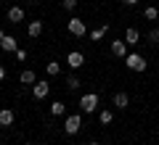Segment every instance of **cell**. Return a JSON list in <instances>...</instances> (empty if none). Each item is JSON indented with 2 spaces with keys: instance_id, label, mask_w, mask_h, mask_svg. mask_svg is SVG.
<instances>
[{
  "instance_id": "6da1fadb",
  "label": "cell",
  "mask_w": 159,
  "mask_h": 145,
  "mask_svg": "<svg viewBox=\"0 0 159 145\" xmlns=\"http://www.w3.org/2000/svg\"><path fill=\"white\" fill-rule=\"evenodd\" d=\"M80 111L82 113H93L98 111V92H85L80 98Z\"/></svg>"
},
{
  "instance_id": "7a4b0ae2",
  "label": "cell",
  "mask_w": 159,
  "mask_h": 145,
  "mask_svg": "<svg viewBox=\"0 0 159 145\" xmlns=\"http://www.w3.org/2000/svg\"><path fill=\"white\" fill-rule=\"evenodd\" d=\"M125 66L130 69V71H146V58L141 56V53H127L125 56Z\"/></svg>"
},
{
  "instance_id": "3957f363",
  "label": "cell",
  "mask_w": 159,
  "mask_h": 145,
  "mask_svg": "<svg viewBox=\"0 0 159 145\" xmlns=\"http://www.w3.org/2000/svg\"><path fill=\"white\" fill-rule=\"evenodd\" d=\"M66 29H69L72 37H85V34H88V27H85V21H82L80 16H72V19H69Z\"/></svg>"
},
{
  "instance_id": "277c9868",
  "label": "cell",
  "mask_w": 159,
  "mask_h": 145,
  "mask_svg": "<svg viewBox=\"0 0 159 145\" xmlns=\"http://www.w3.org/2000/svg\"><path fill=\"white\" fill-rule=\"evenodd\" d=\"M80 129H82V116H80V113H69L66 122H64V132L66 134H77Z\"/></svg>"
},
{
  "instance_id": "5b68a950",
  "label": "cell",
  "mask_w": 159,
  "mask_h": 145,
  "mask_svg": "<svg viewBox=\"0 0 159 145\" xmlns=\"http://www.w3.org/2000/svg\"><path fill=\"white\" fill-rule=\"evenodd\" d=\"M32 95L37 98V100H45L48 95H51V84H48V79H37V82L32 84Z\"/></svg>"
},
{
  "instance_id": "8992f818",
  "label": "cell",
  "mask_w": 159,
  "mask_h": 145,
  "mask_svg": "<svg viewBox=\"0 0 159 145\" xmlns=\"http://www.w3.org/2000/svg\"><path fill=\"white\" fill-rule=\"evenodd\" d=\"M111 56L125 61V56H127V42L125 40H111Z\"/></svg>"
},
{
  "instance_id": "52a82bcc",
  "label": "cell",
  "mask_w": 159,
  "mask_h": 145,
  "mask_svg": "<svg viewBox=\"0 0 159 145\" xmlns=\"http://www.w3.org/2000/svg\"><path fill=\"white\" fill-rule=\"evenodd\" d=\"M66 63H69V69H80L82 63H85V56L80 50H69L66 53Z\"/></svg>"
},
{
  "instance_id": "ba28073f",
  "label": "cell",
  "mask_w": 159,
  "mask_h": 145,
  "mask_svg": "<svg viewBox=\"0 0 159 145\" xmlns=\"http://www.w3.org/2000/svg\"><path fill=\"white\" fill-rule=\"evenodd\" d=\"M0 48H3L6 53H16V50H19L16 37H13V34H3V37H0Z\"/></svg>"
},
{
  "instance_id": "9c48e42d",
  "label": "cell",
  "mask_w": 159,
  "mask_h": 145,
  "mask_svg": "<svg viewBox=\"0 0 159 145\" xmlns=\"http://www.w3.org/2000/svg\"><path fill=\"white\" fill-rule=\"evenodd\" d=\"M8 21L11 24H21L24 21V8H19V6L8 8Z\"/></svg>"
},
{
  "instance_id": "30bf717a",
  "label": "cell",
  "mask_w": 159,
  "mask_h": 145,
  "mask_svg": "<svg viewBox=\"0 0 159 145\" xmlns=\"http://www.w3.org/2000/svg\"><path fill=\"white\" fill-rule=\"evenodd\" d=\"M127 106H130V95H127V92H117V95H114V108L125 111Z\"/></svg>"
},
{
  "instance_id": "8fae6325",
  "label": "cell",
  "mask_w": 159,
  "mask_h": 145,
  "mask_svg": "<svg viewBox=\"0 0 159 145\" xmlns=\"http://www.w3.org/2000/svg\"><path fill=\"white\" fill-rule=\"evenodd\" d=\"M19 82H21V84H34V82H37V74H34L32 69H24V71L19 74Z\"/></svg>"
},
{
  "instance_id": "7c38bea8",
  "label": "cell",
  "mask_w": 159,
  "mask_h": 145,
  "mask_svg": "<svg viewBox=\"0 0 159 145\" xmlns=\"http://www.w3.org/2000/svg\"><path fill=\"white\" fill-rule=\"evenodd\" d=\"M125 42L130 45V48H133V45H138V42H141V32L130 27V29H127V32H125Z\"/></svg>"
},
{
  "instance_id": "4fadbf2b",
  "label": "cell",
  "mask_w": 159,
  "mask_h": 145,
  "mask_svg": "<svg viewBox=\"0 0 159 145\" xmlns=\"http://www.w3.org/2000/svg\"><path fill=\"white\" fill-rule=\"evenodd\" d=\"M13 119H16V116H13L11 108H3V111H0V127H11Z\"/></svg>"
},
{
  "instance_id": "5bb4252c",
  "label": "cell",
  "mask_w": 159,
  "mask_h": 145,
  "mask_svg": "<svg viewBox=\"0 0 159 145\" xmlns=\"http://www.w3.org/2000/svg\"><path fill=\"white\" fill-rule=\"evenodd\" d=\"M27 34L29 37H40V34H43V21H29L27 24Z\"/></svg>"
},
{
  "instance_id": "9a60e30c",
  "label": "cell",
  "mask_w": 159,
  "mask_h": 145,
  "mask_svg": "<svg viewBox=\"0 0 159 145\" xmlns=\"http://www.w3.org/2000/svg\"><path fill=\"white\" fill-rule=\"evenodd\" d=\"M45 71H48V77H58V74H61V63H58V61H48L45 63Z\"/></svg>"
},
{
  "instance_id": "2e32d148",
  "label": "cell",
  "mask_w": 159,
  "mask_h": 145,
  "mask_svg": "<svg viewBox=\"0 0 159 145\" xmlns=\"http://www.w3.org/2000/svg\"><path fill=\"white\" fill-rule=\"evenodd\" d=\"M51 113H53V116H64V113H66V103L53 100V103H51Z\"/></svg>"
},
{
  "instance_id": "e0dca14e",
  "label": "cell",
  "mask_w": 159,
  "mask_h": 145,
  "mask_svg": "<svg viewBox=\"0 0 159 145\" xmlns=\"http://www.w3.org/2000/svg\"><path fill=\"white\" fill-rule=\"evenodd\" d=\"M143 19H148V21H157V19H159V8H157V6L143 8Z\"/></svg>"
},
{
  "instance_id": "ac0fdd59",
  "label": "cell",
  "mask_w": 159,
  "mask_h": 145,
  "mask_svg": "<svg viewBox=\"0 0 159 145\" xmlns=\"http://www.w3.org/2000/svg\"><path fill=\"white\" fill-rule=\"evenodd\" d=\"M111 119H114V113H111V108H103L101 113H98V122L106 127V124H111Z\"/></svg>"
},
{
  "instance_id": "d6986e66",
  "label": "cell",
  "mask_w": 159,
  "mask_h": 145,
  "mask_svg": "<svg viewBox=\"0 0 159 145\" xmlns=\"http://www.w3.org/2000/svg\"><path fill=\"white\" fill-rule=\"evenodd\" d=\"M146 40H148V42H151V45H159V29H157V27H154V29H148Z\"/></svg>"
},
{
  "instance_id": "ffe728a7",
  "label": "cell",
  "mask_w": 159,
  "mask_h": 145,
  "mask_svg": "<svg viewBox=\"0 0 159 145\" xmlns=\"http://www.w3.org/2000/svg\"><path fill=\"white\" fill-rule=\"evenodd\" d=\"M106 29H109L106 24H103V27H98V29H93V32H90V40H101L103 34H106Z\"/></svg>"
},
{
  "instance_id": "44dd1931",
  "label": "cell",
  "mask_w": 159,
  "mask_h": 145,
  "mask_svg": "<svg viewBox=\"0 0 159 145\" xmlns=\"http://www.w3.org/2000/svg\"><path fill=\"white\" fill-rule=\"evenodd\" d=\"M61 8L64 11H74L77 8V0H61Z\"/></svg>"
},
{
  "instance_id": "7402d4cb",
  "label": "cell",
  "mask_w": 159,
  "mask_h": 145,
  "mask_svg": "<svg viewBox=\"0 0 159 145\" xmlns=\"http://www.w3.org/2000/svg\"><path fill=\"white\" fill-rule=\"evenodd\" d=\"M66 87H69V90H77V87H80V79L74 77V74H72V77L66 79Z\"/></svg>"
},
{
  "instance_id": "603a6c76",
  "label": "cell",
  "mask_w": 159,
  "mask_h": 145,
  "mask_svg": "<svg viewBox=\"0 0 159 145\" xmlns=\"http://www.w3.org/2000/svg\"><path fill=\"white\" fill-rule=\"evenodd\" d=\"M13 56H16V61H27V50H16Z\"/></svg>"
},
{
  "instance_id": "cb8c5ba5",
  "label": "cell",
  "mask_w": 159,
  "mask_h": 145,
  "mask_svg": "<svg viewBox=\"0 0 159 145\" xmlns=\"http://www.w3.org/2000/svg\"><path fill=\"white\" fill-rule=\"evenodd\" d=\"M122 3H125V6H138L141 0H122Z\"/></svg>"
},
{
  "instance_id": "d4e9b609",
  "label": "cell",
  "mask_w": 159,
  "mask_h": 145,
  "mask_svg": "<svg viewBox=\"0 0 159 145\" xmlns=\"http://www.w3.org/2000/svg\"><path fill=\"white\" fill-rule=\"evenodd\" d=\"M3 79H6V69L0 66V82H3Z\"/></svg>"
},
{
  "instance_id": "484cf974",
  "label": "cell",
  "mask_w": 159,
  "mask_h": 145,
  "mask_svg": "<svg viewBox=\"0 0 159 145\" xmlns=\"http://www.w3.org/2000/svg\"><path fill=\"white\" fill-rule=\"evenodd\" d=\"M88 145H101V143H88Z\"/></svg>"
},
{
  "instance_id": "4316f807",
  "label": "cell",
  "mask_w": 159,
  "mask_h": 145,
  "mask_svg": "<svg viewBox=\"0 0 159 145\" xmlns=\"http://www.w3.org/2000/svg\"><path fill=\"white\" fill-rule=\"evenodd\" d=\"M29 3H40V0H29Z\"/></svg>"
},
{
  "instance_id": "83f0119b",
  "label": "cell",
  "mask_w": 159,
  "mask_h": 145,
  "mask_svg": "<svg viewBox=\"0 0 159 145\" xmlns=\"http://www.w3.org/2000/svg\"><path fill=\"white\" fill-rule=\"evenodd\" d=\"M0 37H3V32H0Z\"/></svg>"
}]
</instances>
